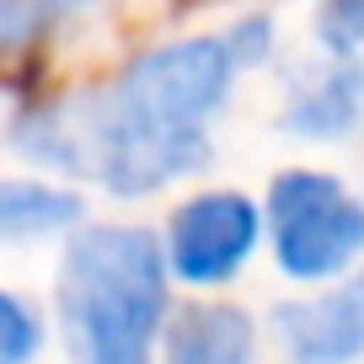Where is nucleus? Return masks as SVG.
Returning <instances> with one entry per match:
<instances>
[{
  "instance_id": "2",
  "label": "nucleus",
  "mask_w": 364,
  "mask_h": 364,
  "mask_svg": "<svg viewBox=\"0 0 364 364\" xmlns=\"http://www.w3.org/2000/svg\"><path fill=\"white\" fill-rule=\"evenodd\" d=\"M166 247L139 225H86L59 268V327L75 364H150L166 327Z\"/></svg>"
},
{
  "instance_id": "4",
  "label": "nucleus",
  "mask_w": 364,
  "mask_h": 364,
  "mask_svg": "<svg viewBox=\"0 0 364 364\" xmlns=\"http://www.w3.org/2000/svg\"><path fill=\"white\" fill-rule=\"evenodd\" d=\"M262 236V215L247 193H198L171 215L166 230V268L182 284H225L236 279V268L252 257Z\"/></svg>"
},
{
  "instance_id": "7",
  "label": "nucleus",
  "mask_w": 364,
  "mask_h": 364,
  "mask_svg": "<svg viewBox=\"0 0 364 364\" xmlns=\"http://www.w3.org/2000/svg\"><path fill=\"white\" fill-rule=\"evenodd\" d=\"M359 102H364V75H359V65H332L327 75L316 80V86L300 91L295 102H289L284 124L295 129V134L327 139V134H343V129H353V118H359Z\"/></svg>"
},
{
  "instance_id": "1",
  "label": "nucleus",
  "mask_w": 364,
  "mask_h": 364,
  "mask_svg": "<svg viewBox=\"0 0 364 364\" xmlns=\"http://www.w3.org/2000/svg\"><path fill=\"white\" fill-rule=\"evenodd\" d=\"M236 54L220 38H177L139 54L113 86L65 97L16 124L27 156L102 182L118 198L156 193L209 161L204 124L225 107Z\"/></svg>"
},
{
  "instance_id": "5",
  "label": "nucleus",
  "mask_w": 364,
  "mask_h": 364,
  "mask_svg": "<svg viewBox=\"0 0 364 364\" xmlns=\"http://www.w3.org/2000/svg\"><path fill=\"white\" fill-rule=\"evenodd\" d=\"M273 327L295 364H353L364 353V279L332 284L316 300H289Z\"/></svg>"
},
{
  "instance_id": "8",
  "label": "nucleus",
  "mask_w": 364,
  "mask_h": 364,
  "mask_svg": "<svg viewBox=\"0 0 364 364\" xmlns=\"http://www.w3.org/2000/svg\"><path fill=\"white\" fill-rule=\"evenodd\" d=\"M80 220V198L48 182H0V241L48 236Z\"/></svg>"
},
{
  "instance_id": "10",
  "label": "nucleus",
  "mask_w": 364,
  "mask_h": 364,
  "mask_svg": "<svg viewBox=\"0 0 364 364\" xmlns=\"http://www.w3.org/2000/svg\"><path fill=\"white\" fill-rule=\"evenodd\" d=\"M316 33L332 54H353L364 48V0H321Z\"/></svg>"
},
{
  "instance_id": "3",
  "label": "nucleus",
  "mask_w": 364,
  "mask_h": 364,
  "mask_svg": "<svg viewBox=\"0 0 364 364\" xmlns=\"http://www.w3.org/2000/svg\"><path fill=\"white\" fill-rule=\"evenodd\" d=\"M268 247L279 273L321 284L364 257V204L332 171H279L268 182Z\"/></svg>"
},
{
  "instance_id": "12",
  "label": "nucleus",
  "mask_w": 364,
  "mask_h": 364,
  "mask_svg": "<svg viewBox=\"0 0 364 364\" xmlns=\"http://www.w3.org/2000/svg\"><path fill=\"white\" fill-rule=\"evenodd\" d=\"M16 16H27V11H22V0H0V38H11V33H16Z\"/></svg>"
},
{
  "instance_id": "11",
  "label": "nucleus",
  "mask_w": 364,
  "mask_h": 364,
  "mask_svg": "<svg viewBox=\"0 0 364 364\" xmlns=\"http://www.w3.org/2000/svg\"><path fill=\"white\" fill-rule=\"evenodd\" d=\"M225 43H230V54H236V65L247 70V65H257V59H268L273 22H268V16H241V22L225 33Z\"/></svg>"
},
{
  "instance_id": "6",
  "label": "nucleus",
  "mask_w": 364,
  "mask_h": 364,
  "mask_svg": "<svg viewBox=\"0 0 364 364\" xmlns=\"http://www.w3.org/2000/svg\"><path fill=\"white\" fill-rule=\"evenodd\" d=\"M161 359L166 364H252L257 359V327L241 306H182L161 327Z\"/></svg>"
},
{
  "instance_id": "9",
  "label": "nucleus",
  "mask_w": 364,
  "mask_h": 364,
  "mask_svg": "<svg viewBox=\"0 0 364 364\" xmlns=\"http://www.w3.org/2000/svg\"><path fill=\"white\" fill-rule=\"evenodd\" d=\"M43 348V321L22 295L0 289V364H33Z\"/></svg>"
}]
</instances>
